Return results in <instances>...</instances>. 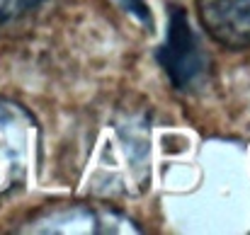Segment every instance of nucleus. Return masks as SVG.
I'll return each mask as SVG.
<instances>
[{"label":"nucleus","mask_w":250,"mask_h":235,"mask_svg":"<svg viewBox=\"0 0 250 235\" xmlns=\"http://www.w3.org/2000/svg\"><path fill=\"white\" fill-rule=\"evenodd\" d=\"M126 15H131V17H136L141 24H146V27H153V20H151V12H148V5H146V0H114Z\"/></svg>","instance_id":"423d86ee"},{"label":"nucleus","mask_w":250,"mask_h":235,"mask_svg":"<svg viewBox=\"0 0 250 235\" xmlns=\"http://www.w3.org/2000/svg\"><path fill=\"white\" fill-rule=\"evenodd\" d=\"M32 126L34 119L24 107L0 97V196L24 177Z\"/></svg>","instance_id":"f03ea898"},{"label":"nucleus","mask_w":250,"mask_h":235,"mask_svg":"<svg viewBox=\"0 0 250 235\" xmlns=\"http://www.w3.org/2000/svg\"><path fill=\"white\" fill-rule=\"evenodd\" d=\"M32 233H141L129 218L107 209H90L85 204L63 206L34 221Z\"/></svg>","instance_id":"7ed1b4c3"},{"label":"nucleus","mask_w":250,"mask_h":235,"mask_svg":"<svg viewBox=\"0 0 250 235\" xmlns=\"http://www.w3.org/2000/svg\"><path fill=\"white\" fill-rule=\"evenodd\" d=\"M44 2H49V0H0V24L12 22V20L37 10Z\"/></svg>","instance_id":"39448f33"},{"label":"nucleus","mask_w":250,"mask_h":235,"mask_svg":"<svg viewBox=\"0 0 250 235\" xmlns=\"http://www.w3.org/2000/svg\"><path fill=\"white\" fill-rule=\"evenodd\" d=\"M156 61L177 92H189L207 78L209 59L180 5H170L167 10V29L156 51Z\"/></svg>","instance_id":"f257e3e1"},{"label":"nucleus","mask_w":250,"mask_h":235,"mask_svg":"<svg viewBox=\"0 0 250 235\" xmlns=\"http://www.w3.org/2000/svg\"><path fill=\"white\" fill-rule=\"evenodd\" d=\"M202 24L207 32L231 46H250V0H197Z\"/></svg>","instance_id":"20e7f679"}]
</instances>
